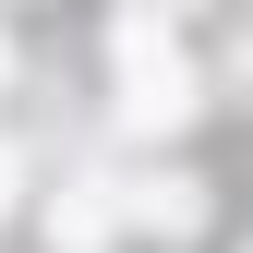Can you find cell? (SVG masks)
<instances>
[{
    "label": "cell",
    "instance_id": "1",
    "mask_svg": "<svg viewBox=\"0 0 253 253\" xmlns=\"http://www.w3.org/2000/svg\"><path fill=\"white\" fill-rule=\"evenodd\" d=\"M121 121H133V133H181V121H193V73L169 60L157 12H121Z\"/></svg>",
    "mask_w": 253,
    "mask_h": 253
},
{
    "label": "cell",
    "instance_id": "2",
    "mask_svg": "<svg viewBox=\"0 0 253 253\" xmlns=\"http://www.w3.org/2000/svg\"><path fill=\"white\" fill-rule=\"evenodd\" d=\"M12 181H24V157H12V145H0V205H12Z\"/></svg>",
    "mask_w": 253,
    "mask_h": 253
},
{
    "label": "cell",
    "instance_id": "3",
    "mask_svg": "<svg viewBox=\"0 0 253 253\" xmlns=\"http://www.w3.org/2000/svg\"><path fill=\"white\" fill-rule=\"evenodd\" d=\"M0 73H12V48H0Z\"/></svg>",
    "mask_w": 253,
    "mask_h": 253
}]
</instances>
